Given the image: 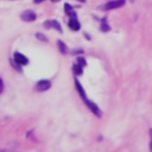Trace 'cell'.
<instances>
[{
	"label": "cell",
	"mask_w": 152,
	"mask_h": 152,
	"mask_svg": "<svg viewBox=\"0 0 152 152\" xmlns=\"http://www.w3.org/2000/svg\"><path fill=\"white\" fill-rule=\"evenodd\" d=\"M125 5V0H112V1H108L102 8L106 10V11H109V10H115V8H119L121 6Z\"/></svg>",
	"instance_id": "1"
},
{
	"label": "cell",
	"mask_w": 152,
	"mask_h": 152,
	"mask_svg": "<svg viewBox=\"0 0 152 152\" xmlns=\"http://www.w3.org/2000/svg\"><path fill=\"white\" fill-rule=\"evenodd\" d=\"M69 27L72 30V31H78L81 28V24L77 19V15H71L69 17V23H68Z\"/></svg>",
	"instance_id": "2"
},
{
	"label": "cell",
	"mask_w": 152,
	"mask_h": 152,
	"mask_svg": "<svg viewBox=\"0 0 152 152\" xmlns=\"http://www.w3.org/2000/svg\"><path fill=\"white\" fill-rule=\"evenodd\" d=\"M13 59H14V62L18 64V65H26L27 63H28V59H27V57H25L23 53H20V52H15L14 55H13Z\"/></svg>",
	"instance_id": "3"
},
{
	"label": "cell",
	"mask_w": 152,
	"mask_h": 152,
	"mask_svg": "<svg viewBox=\"0 0 152 152\" xmlns=\"http://www.w3.org/2000/svg\"><path fill=\"white\" fill-rule=\"evenodd\" d=\"M51 87V82L48 80H42L36 84V90L37 91H45L48 89H50Z\"/></svg>",
	"instance_id": "4"
},
{
	"label": "cell",
	"mask_w": 152,
	"mask_h": 152,
	"mask_svg": "<svg viewBox=\"0 0 152 152\" xmlns=\"http://www.w3.org/2000/svg\"><path fill=\"white\" fill-rule=\"evenodd\" d=\"M84 102L87 103L88 108H89V109H90V110H91V112H93V113H94V114H95L96 116H99V118L101 116L102 112H101V109H100V108L97 107V104H96V103H94L93 101H90V100H88V99H87V100H86Z\"/></svg>",
	"instance_id": "5"
},
{
	"label": "cell",
	"mask_w": 152,
	"mask_h": 152,
	"mask_svg": "<svg viewBox=\"0 0 152 152\" xmlns=\"http://www.w3.org/2000/svg\"><path fill=\"white\" fill-rule=\"evenodd\" d=\"M44 27H46V28H51V27H53V28H56L58 32H63L62 31V26H61V24L57 21V20H46V21H44Z\"/></svg>",
	"instance_id": "6"
},
{
	"label": "cell",
	"mask_w": 152,
	"mask_h": 152,
	"mask_svg": "<svg viewBox=\"0 0 152 152\" xmlns=\"http://www.w3.org/2000/svg\"><path fill=\"white\" fill-rule=\"evenodd\" d=\"M20 18H21L24 21H33V20H36L37 15H36V13H34L33 11H24V12L21 13Z\"/></svg>",
	"instance_id": "7"
},
{
	"label": "cell",
	"mask_w": 152,
	"mask_h": 152,
	"mask_svg": "<svg viewBox=\"0 0 152 152\" xmlns=\"http://www.w3.org/2000/svg\"><path fill=\"white\" fill-rule=\"evenodd\" d=\"M75 86H76V89H77V91H78L80 96L82 97V100H83V101H86V100H87V95H86V91L83 90V87L81 86V83H80L77 80H75Z\"/></svg>",
	"instance_id": "8"
},
{
	"label": "cell",
	"mask_w": 152,
	"mask_h": 152,
	"mask_svg": "<svg viewBox=\"0 0 152 152\" xmlns=\"http://www.w3.org/2000/svg\"><path fill=\"white\" fill-rule=\"evenodd\" d=\"M64 11H65V13H66L69 17H71V15H76V12L74 11V8H72L69 4H64Z\"/></svg>",
	"instance_id": "9"
},
{
	"label": "cell",
	"mask_w": 152,
	"mask_h": 152,
	"mask_svg": "<svg viewBox=\"0 0 152 152\" xmlns=\"http://www.w3.org/2000/svg\"><path fill=\"white\" fill-rule=\"evenodd\" d=\"M57 46H58V49H59V51L62 53H66L68 52V46L62 40H57Z\"/></svg>",
	"instance_id": "10"
},
{
	"label": "cell",
	"mask_w": 152,
	"mask_h": 152,
	"mask_svg": "<svg viewBox=\"0 0 152 152\" xmlns=\"http://www.w3.org/2000/svg\"><path fill=\"white\" fill-rule=\"evenodd\" d=\"M109 30H110V27L108 26V24H107L106 21H103V23L101 24V31H102V32H108Z\"/></svg>",
	"instance_id": "11"
},
{
	"label": "cell",
	"mask_w": 152,
	"mask_h": 152,
	"mask_svg": "<svg viewBox=\"0 0 152 152\" xmlns=\"http://www.w3.org/2000/svg\"><path fill=\"white\" fill-rule=\"evenodd\" d=\"M74 71H75L76 75H81V74H82V66L78 65V64L74 65Z\"/></svg>",
	"instance_id": "12"
},
{
	"label": "cell",
	"mask_w": 152,
	"mask_h": 152,
	"mask_svg": "<svg viewBox=\"0 0 152 152\" xmlns=\"http://www.w3.org/2000/svg\"><path fill=\"white\" fill-rule=\"evenodd\" d=\"M36 37L39 39V40H42V42H48V38L43 34V33H40V32H38V33H36Z\"/></svg>",
	"instance_id": "13"
},
{
	"label": "cell",
	"mask_w": 152,
	"mask_h": 152,
	"mask_svg": "<svg viewBox=\"0 0 152 152\" xmlns=\"http://www.w3.org/2000/svg\"><path fill=\"white\" fill-rule=\"evenodd\" d=\"M77 64L81 65V66L83 68V66H86L87 63H86V59H84L83 57H78V58H77Z\"/></svg>",
	"instance_id": "14"
},
{
	"label": "cell",
	"mask_w": 152,
	"mask_h": 152,
	"mask_svg": "<svg viewBox=\"0 0 152 152\" xmlns=\"http://www.w3.org/2000/svg\"><path fill=\"white\" fill-rule=\"evenodd\" d=\"M150 138H151V140H150V151L152 152V128L150 129Z\"/></svg>",
	"instance_id": "15"
},
{
	"label": "cell",
	"mask_w": 152,
	"mask_h": 152,
	"mask_svg": "<svg viewBox=\"0 0 152 152\" xmlns=\"http://www.w3.org/2000/svg\"><path fill=\"white\" fill-rule=\"evenodd\" d=\"M72 53H82V50L81 49H77V50H74Z\"/></svg>",
	"instance_id": "16"
},
{
	"label": "cell",
	"mask_w": 152,
	"mask_h": 152,
	"mask_svg": "<svg viewBox=\"0 0 152 152\" xmlns=\"http://www.w3.org/2000/svg\"><path fill=\"white\" fill-rule=\"evenodd\" d=\"M42 1H44V0H34L36 4H39V2H42Z\"/></svg>",
	"instance_id": "17"
},
{
	"label": "cell",
	"mask_w": 152,
	"mask_h": 152,
	"mask_svg": "<svg viewBox=\"0 0 152 152\" xmlns=\"http://www.w3.org/2000/svg\"><path fill=\"white\" fill-rule=\"evenodd\" d=\"M51 1H53V2H56V1H59V0H51Z\"/></svg>",
	"instance_id": "18"
},
{
	"label": "cell",
	"mask_w": 152,
	"mask_h": 152,
	"mask_svg": "<svg viewBox=\"0 0 152 152\" xmlns=\"http://www.w3.org/2000/svg\"><path fill=\"white\" fill-rule=\"evenodd\" d=\"M78 1H81V2H84V1H86V0H78Z\"/></svg>",
	"instance_id": "19"
},
{
	"label": "cell",
	"mask_w": 152,
	"mask_h": 152,
	"mask_svg": "<svg viewBox=\"0 0 152 152\" xmlns=\"http://www.w3.org/2000/svg\"><path fill=\"white\" fill-rule=\"evenodd\" d=\"M1 152H7V151H4V150H2V151H1Z\"/></svg>",
	"instance_id": "20"
}]
</instances>
